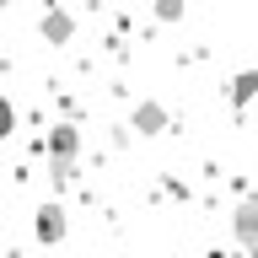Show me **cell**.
Masks as SVG:
<instances>
[{"label": "cell", "mask_w": 258, "mask_h": 258, "mask_svg": "<svg viewBox=\"0 0 258 258\" xmlns=\"http://www.w3.org/2000/svg\"><path fill=\"white\" fill-rule=\"evenodd\" d=\"M226 97H231V108H247V102L258 97V70H237L231 86H226Z\"/></svg>", "instance_id": "cell-6"}, {"label": "cell", "mask_w": 258, "mask_h": 258, "mask_svg": "<svg viewBox=\"0 0 258 258\" xmlns=\"http://www.w3.org/2000/svg\"><path fill=\"white\" fill-rule=\"evenodd\" d=\"M64 231H70L64 205H59V199H43V205H38V215H32V237L43 242V247H54V242H64Z\"/></svg>", "instance_id": "cell-1"}, {"label": "cell", "mask_w": 258, "mask_h": 258, "mask_svg": "<svg viewBox=\"0 0 258 258\" xmlns=\"http://www.w3.org/2000/svg\"><path fill=\"white\" fill-rule=\"evenodd\" d=\"M48 156H81V129L76 124H54L48 129Z\"/></svg>", "instance_id": "cell-5"}, {"label": "cell", "mask_w": 258, "mask_h": 258, "mask_svg": "<svg viewBox=\"0 0 258 258\" xmlns=\"http://www.w3.org/2000/svg\"><path fill=\"white\" fill-rule=\"evenodd\" d=\"M11 129H16V108H11V102H6V97H0V140H6Z\"/></svg>", "instance_id": "cell-9"}, {"label": "cell", "mask_w": 258, "mask_h": 258, "mask_svg": "<svg viewBox=\"0 0 258 258\" xmlns=\"http://www.w3.org/2000/svg\"><path fill=\"white\" fill-rule=\"evenodd\" d=\"M183 11H188L183 0H156V22H183Z\"/></svg>", "instance_id": "cell-8"}, {"label": "cell", "mask_w": 258, "mask_h": 258, "mask_svg": "<svg viewBox=\"0 0 258 258\" xmlns=\"http://www.w3.org/2000/svg\"><path fill=\"white\" fill-rule=\"evenodd\" d=\"M129 129L145 135V140H151V135H167V129H172V113L161 108V102H135V108H129Z\"/></svg>", "instance_id": "cell-2"}, {"label": "cell", "mask_w": 258, "mask_h": 258, "mask_svg": "<svg viewBox=\"0 0 258 258\" xmlns=\"http://www.w3.org/2000/svg\"><path fill=\"white\" fill-rule=\"evenodd\" d=\"M38 32H43V43L64 48L70 38H76V16H70V11H59V6L48 0V6H43V22H38Z\"/></svg>", "instance_id": "cell-3"}, {"label": "cell", "mask_w": 258, "mask_h": 258, "mask_svg": "<svg viewBox=\"0 0 258 258\" xmlns=\"http://www.w3.org/2000/svg\"><path fill=\"white\" fill-rule=\"evenodd\" d=\"M231 237H237V247L258 253V199H242L231 210Z\"/></svg>", "instance_id": "cell-4"}, {"label": "cell", "mask_w": 258, "mask_h": 258, "mask_svg": "<svg viewBox=\"0 0 258 258\" xmlns=\"http://www.w3.org/2000/svg\"><path fill=\"white\" fill-rule=\"evenodd\" d=\"M81 172V161L76 156H48V177H54V188H70Z\"/></svg>", "instance_id": "cell-7"}, {"label": "cell", "mask_w": 258, "mask_h": 258, "mask_svg": "<svg viewBox=\"0 0 258 258\" xmlns=\"http://www.w3.org/2000/svg\"><path fill=\"white\" fill-rule=\"evenodd\" d=\"M6 6H11V0H0V11H6Z\"/></svg>", "instance_id": "cell-10"}]
</instances>
